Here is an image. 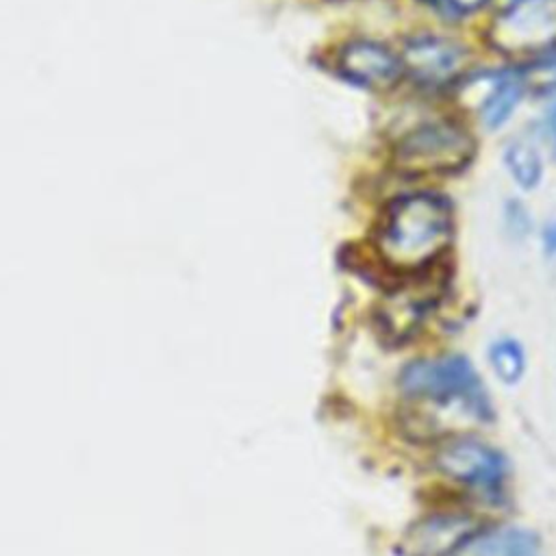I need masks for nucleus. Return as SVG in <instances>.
Wrapping results in <instances>:
<instances>
[{"label":"nucleus","instance_id":"1","mask_svg":"<svg viewBox=\"0 0 556 556\" xmlns=\"http://www.w3.org/2000/svg\"><path fill=\"white\" fill-rule=\"evenodd\" d=\"M452 232V208L441 195L406 193L382 211L374 230V250L387 269L413 276L434 267Z\"/></svg>","mask_w":556,"mask_h":556},{"label":"nucleus","instance_id":"2","mask_svg":"<svg viewBox=\"0 0 556 556\" xmlns=\"http://www.w3.org/2000/svg\"><path fill=\"white\" fill-rule=\"evenodd\" d=\"M476 154L471 132L456 119H426L404 130L391 148V167L408 178L452 174Z\"/></svg>","mask_w":556,"mask_h":556},{"label":"nucleus","instance_id":"3","mask_svg":"<svg viewBox=\"0 0 556 556\" xmlns=\"http://www.w3.org/2000/svg\"><path fill=\"white\" fill-rule=\"evenodd\" d=\"M400 389L410 400H426L439 406L456 404L478 417L489 413L480 376L460 354L410 361L400 374Z\"/></svg>","mask_w":556,"mask_h":556},{"label":"nucleus","instance_id":"4","mask_svg":"<svg viewBox=\"0 0 556 556\" xmlns=\"http://www.w3.org/2000/svg\"><path fill=\"white\" fill-rule=\"evenodd\" d=\"M491 41L508 54L549 52L556 46V0H517L500 9Z\"/></svg>","mask_w":556,"mask_h":556},{"label":"nucleus","instance_id":"5","mask_svg":"<svg viewBox=\"0 0 556 556\" xmlns=\"http://www.w3.org/2000/svg\"><path fill=\"white\" fill-rule=\"evenodd\" d=\"M439 471L471 489H497L506 478V458L489 443L473 437H456L441 445L434 458Z\"/></svg>","mask_w":556,"mask_h":556},{"label":"nucleus","instance_id":"6","mask_svg":"<svg viewBox=\"0 0 556 556\" xmlns=\"http://www.w3.org/2000/svg\"><path fill=\"white\" fill-rule=\"evenodd\" d=\"M334 65L345 80L371 91H391L404 76L402 59L389 46L371 39L343 43Z\"/></svg>","mask_w":556,"mask_h":556},{"label":"nucleus","instance_id":"7","mask_svg":"<svg viewBox=\"0 0 556 556\" xmlns=\"http://www.w3.org/2000/svg\"><path fill=\"white\" fill-rule=\"evenodd\" d=\"M467 56L465 46L454 39L421 35L404 46V54L400 59L404 74L413 76V80L428 87H441L460 76Z\"/></svg>","mask_w":556,"mask_h":556},{"label":"nucleus","instance_id":"8","mask_svg":"<svg viewBox=\"0 0 556 556\" xmlns=\"http://www.w3.org/2000/svg\"><path fill=\"white\" fill-rule=\"evenodd\" d=\"M478 523L465 513H434L406 530L404 549L408 556H452Z\"/></svg>","mask_w":556,"mask_h":556},{"label":"nucleus","instance_id":"9","mask_svg":"<svg viewBox=\"0 0 556 556\" xmlns=\"http://www.w3.org/2000/svg\"><path fill=\"white\" fill-rule=\"evenodd\" d=\"M417 276L415 285H400L389 291L387 300L378 308V319L391 337L410 334L437 300L434 289L426 287V280Z\"/></svg>","mask_w":556,"mask_h":556},{"label":"nucleus","instance_id":"10","mask_svg":"<svg viewBox=\"0 0 556 556\" xmlns=\"http://www.w3.org/2000/svg\"><path fill=\"white\" fill-rule=\"evenodd\" d=\"M452 556H541L539 539L521 528H478Z\"/></svg>","mask_w":556,"mask_h":556},{"label":"nucleus","instance_id":"11","mask_svg":"<svg viewBox=\"0 0 556 556\" xmlns=\"http://www.w3.org/2000/svg\"><path fill=\"white\" fill-rule=\"evenodd\" d=\"M526 93V78L515 72L495 74L480 104L482 124L491 130L504 126Z\"/></svg>","mask_w":556,"mask_h":556},{"label":"nucleus","instance_id":"12","mask_svg":"<svg viewBox=\"0 0 556 556\" xmlns=\"http://www.w3.org/2000/svg\"><path fill=\"white\" fill-rule=\"evenodd\" d=\"M504 165L510 178L517 182L519 189L532 191L543 180V156L534 143L528 139H513L504 150Z\"/></svg>","mask_w":556,"mask_h":556},{"label":"nucleus","instance_id":"13","mask_svg":"<svg viewBox=\"0 0 556 556\" xmlns=\"http://www.w3.org/2000/svg\"><path fill=\"white\" fill-rule=\"evenodd\" d=\"M489 363L504 384H517L526 374V352L513 337H502L491 343Z\"/></svg>","mask_w":556,"mask_h":556},{"label":"nucleus","instance_id":"14","mask_svg":"<svg viewBox=\"0 0 556 556\" xmlns=\"http://www.w3.org/2000/svg\"><path fill=\"white\" fill-rule=\"evenodd\" d=\"M504 228L517 241H521L530 235L532 217H530L528 206L521 200H508L504 204Z\"/></svg>","mask_w":556,"mask_h":556},{"label":"nucleus","instance_id":"15","mask_svg":"<svg viewBox=\"0 0 556 556\" xmlns=\"http://www.w3.org/2000/svg\"><path fill=\"white\" fill-rule=\"evenodd\" d=\"M541 245L547 256H556V219L545 224L541 230Z\"/></svg>","mask_w":556,"mask_h":556},{"label":"nucleus","instance_id":"16","mask_svg":"<svg viewBox=\"0 0 556 556\" xmlns=\"http://www.w3.org/2000/svg\"><path fill=\"white\" fill-rule=\"evenodd\" d=\"M484 2L486 0H443V4L456 13H471V11L480 9Z\"/></svg>","mask_w":556,"mask_h":556},{"label":"nucleus","instance_id":"17","mask_svg":"<svg viewBox=\"0 0 556 556\" xmlns=\"http://www.w3.org/2000/svg\"><path fill=\"white\" fill-rule=\"evenodd\" d=\"M545 126H547V135H549L552 146H554V148H552V150H554V156H556V106L549 111Z\"/></svg>","mask_w":556,"mask_h":556},{"label":"nucleus","instance_id":"18","mask_svg":"<svg viewBox=\"0 0 556 556\" xmlns=\"http://www.w3.org/2000/svg\"><path fill=\"white\" fill-rule=\"evenodd\" d=\"M554 65H556V63H554ZM554 80H556V76H554Z\"/></svg>","mask_w":556,"mask_h":556}]
</instances>
